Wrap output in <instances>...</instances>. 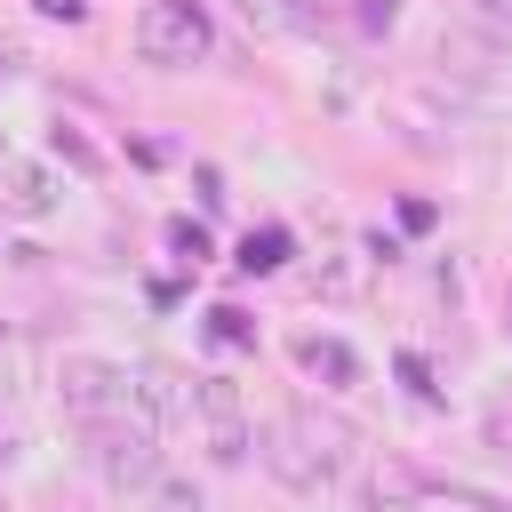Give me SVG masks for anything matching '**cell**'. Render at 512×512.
Wrapping results in <instances>:
<instances>
[{
    "instance_id": "1",
    "label": "cell",
    "mask_w": 512,
    "mask_h": 512,
    "mask_svg": "<svg viewBox=\"0 0 512 512\" xmlns=\"http://www.w3.org/2000/svg\"><path fill=\"white\" fill-rule=\"evenodd\" d=\"M264 464H272L280 488H296V496H328V488L344 480V432L320 424L312 408H288V416L264 424Z\"/></svg>"
},
{
    "instance_id": "2",
    "label": "cell",
    "mask_w": 512,
    "mask_h": 512,
    "mask_svg": "<svg viewBox=\"0 0 512 512\" xmlns=\"http://www.w3.org/2000/svg\"><path fill=\"white\" fill-rule=\"evenodd\" d=\"M88 472L104 480V496H144L152 480H160V432L128 408V416H104V424H88Z\"/></svg>"
},
{
    "instance_id": "3",
    "label": "cell",
    "mask_w": 512,
    "mask_h": 512,
    "mask_svg": "<svg viewBox=\"0 0 512 512\" xmlns=\"http://www.w3.org/2000/svg\"><path fill=\"white\" fill-rule=\"evenodd\" d=\"M56 400H64V416H80V424L128 416V408H136V368H128V360H104V352H64V360H56Z\"/></svg>"
},
{
    "instance_id": "4",
    "label": "cell",
    "mask_w": 512,
    "mask_h": 512,
    "mask_svg": "<svg viewBox=\"0 0 512 512\" xmlns=\"http://www.w3.org/2000/svg\"><path fill=\"white\" fill-rule=\"evenodd\" d=\"M208 48H216V24H208L200 0H144V8H136V56H144V64L184 72V64H200Z\"/></svg>"
},
{
    "instance_id": "5",
    "label": "cell",
    "mask_w": 512,
    "mask_h": 512,
    "mask_svg": "<svg viewBox=\"0 0 512 512\" xmlns=\"http://www.w3.org/2000/svg\"><path fill=\"white\" fill-rule=\"evenodd\" d=\"M192 408H200V440H208V456H216V464H240V456L256 448V432H248V408H240V384H232V376H200V384H192Z\"/></svg>"
},
{
    "instance_id": "6",
    "label": "cell",
    "mask_w": 512,
    "mask_h": 512,
    "mask_svg": "<svg viewBox=\"0 0 512 512\" xmlns=\"http://www.w3.org/2000/svg\"><path fill=\"white\" fill-rule=\"evenodd\" d=\"M64 208V184L40 168V160H24V152H0V216H24V224H40V216H56Z\"/></svg>"
},
{
    "instance_id": "7",
    "label": "cell",
    "mask_w": 512,
    "mask_h": 512,
    "mask_svg": "<svg viewBox=\"0 0 512 512\" xmlns=\"http://www.w3.org/2000/svg\"><path fill=\"white\" fill-rule=\"evenodd\" d=\"M432 56H440V72H456V80H496L504 72V32H488V24H448L440 40H432Z\"/></svg>"
},
{
    "instance_id": "8",
    "label": "cell",
    "mask_w": 512,
    "mask_h": 512,
    "mask_svg": "<svg viewBox=\"0 0 512 512\" xmlns=\"http://www.w3.org/2000/svg\"><path fill=\"white\" fill-rule=\"evenodd\" d=\"M296 360H304V376H328V384H360V360H352L336 336H296Z\"/></svg>"
},
{
    "instance_id": "9",
    "label": "cell",
    "mask_w": 512,
    "mask_h": 512,
    "mask_svg": "<svg viewBox=\"0 0 512 512\" xmlns=\"http://www.w3.org/2000/svg\"><path fill=\"white\" fill-rule=\"evenodd\" d=\"M240 264H248V272H280V264H288V232H248Z\"/></svg>"
},
{
    "instance_id": "10",
    "label": "cell",
    "mask_w": 512,
    "mask_h": 512,
    "mask_svg": "<svg viewBox=\"0 0 512 512\" xmlns=\"http://www.w3.org/2000/svg\"><path fill=\"white\" fill-rule=\"evenodd\" d=\"M144 496H152V512H208V504H200V488H192V480H152V488H144Z\"/></svg>"
},
{
    "instance_id": "11",
    "label": "cell",
    "mask_w": 512,
    "mask_h": 512,
    "mask_svg": "<svg viewBox=\"0 0 512 512\" xmlns=\"http://www.w3.org/2000/svg\"><path fill=\"white\" fill-rule=\"evenodd\" d=\"M352 16H360V32H392L400 24V0H360Z\"/></svg>"
},
{
    "instance_id": "12",
    "label": "cell",
    "mask_w": 512,
    "mask_h": 512,
    "mask_svg": "<svg viewBox=\"0 0 512 512\" xmlns=\"http://www.w3.org/2000/svg\"><path fill=\"white\" fill-rule=\"evenodd\" d=\"M16 400H24V360H16V352H0V416H8Z\"/></svg>"
},
{
    "instance_id": "13",
    "label": "cell",
    "mask_w": 512,
    "mask_h": 512,
    "mask_svg": "<svg viewBox=\"0 0 512 512\" xmlns=\"http://www.w3.org/2000/svg\"><path fill=\"white\" fill-rule=\"evenodd\" d=\"M208 320H216V344H248V336H256V328H248V320H240V312H232V304H216V312H208Z\"/></svg>"
},
{
    "instance_id": "14",
    "label": "cell",
    "mask_w": 512,
    "mask_h": 512,
    "mask_svg": "<svg viewBox=\"0 0 512 512\" xmlns=\"http://www.w3.org/2000/svg\"><path fill=\"white\" fill-rule=\"evenodd\" d=\"M168 248H176V256H184V264H200V248H208V240H200V232H192V224H168Z\"/></svg>"
},
{
    "instance_id": "15",
    "label": "cell",
    "mask_w": 512,
    "mask_h": 512,
    "mask_svg": "<svg viewBox=\"0 0 512 512\" xmlns=\"http://www.w3.org/2000/svg\"><path fill=\"white\" fill-rule=\"evenodd\" d=\"M488 440H496V448H512V392L488 408Z\"/></svg>"
}]
</instances>
